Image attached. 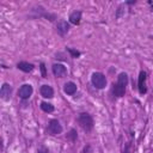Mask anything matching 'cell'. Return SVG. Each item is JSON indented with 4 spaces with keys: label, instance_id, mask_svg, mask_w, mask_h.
<instances>
[{
    "label": "cell",
    "instance_id": "9c48e42d",
    "mask_svg": "<svg viewBox=\"0 0 153 153\" xmlns=\"http://www.w3.org/2000/svg\"><path fill=\"white\" fill-rule=\"evenodd\" d=\"M56 30H57L59 35L63 36V35H66V33L68 32V30H69V24H68L66 20L61 19V20H59V23H57V25H56Z\"/></svg>",
    "mask_w": 153,
    "mask_h": 153
},
{
    "label": "cell",
    "instance_id": "52a82bcc",
    "mask_svg": "<svg viewBox=\"0 0 153 153\" xmlns=\"http://www.w3.org/2000/svg\"><path fill=\"white\" fill-rule=\"evenodd\" d=\"M11 94H12V86L7 82H4L1 85V88H0V96L4 100H8L11 98Z\"/></svg>",
    "mask_w": 153,
    "mask_h": 153
},
{
    "label": "cell",
    "instance_id": "5bb4252c",
    "mask_svg": "<svg viewBox=\"0 0 153 153\" xmlns=\"http://www.w3.org/2000/svg\"><path fill=\"white\" fill-rule=\"evenodd\" d=\"M39 106H41V109H42L44 112H53V111H54V105H53V104H50V103L42 102Z\"/></svg>",
    "mask_w": 153,
    "mask_h": 153
},
{
    "label": "cell",
    "instance_id": "8992f818",
    "mask_svg": "<svg viewBox=\"0 0 153 153\" xmlns=\"http://www.w3.org/2000/svg\"><path fill=\"white\" fill-rule=\"evenodd\" d=\"M32 86L30 85V84H24V85H22L20 86V88L18 90V96H19V98H22V99H29L30 98V96L32 94Z\"/></svg>",
    "mask_w": 153,
    "mask_h": 153
},
{
    "label": "cell",
    "instance_id": "e0dca14e",
    "mask_svg": "<svg viewBox=\"0 0 153 153\" xmlns=\"http://www.w3.org/2000/svg\"><path fill=\"white\" fill-rule=\"evenodd\" d=\"M39 69H41L42 78H47V68H45L44 62H41V65H39Z\"/></svg>",
    "mask_w": 153,
    "mask_h": 153
},
{
    "label": "cell",
    "instance_id": "7c38bea8",
    "mask_svg": "<svg viewBox=\"0 0 153 153\" xmlns=\"http://www.w3.org/2000/svg\"><path fill=\"white\" fill-rule=\"evenodd\" d=\"M81 20V11H74L69 14V23L73 25H79Z\"/></svg>",
    "mask_w": 153,
    "mask_h": 153
},
{
    "label": "cell",
    "instance_id": "6da1fadb",
    "mask_svg": "<svg viewBox=\"0 0 153 153\" xmlns=\"http://www.w3.org/2000/svg\"><path fill=\"white\" fill-rule=\"evenodd\" d=\"M127 85H128V74L122 72L118 74L117 76V81L116 84H114V87H112V93L114 96L121 98L124 96L126 93V88H127Z\"/></svg>",
    "mask_w": 153,
    "mask_h": 153
},
{
    "label": "cell",
    "instance_id": "5b68a950",
    "mask_svg": "<svg viewBox=\"0 0 153 153\" xmlns=\"http://www.w3.org/2000/svg\"><path fill=\"white\" fill-rule=\"evenodd\" d=\"M146 79H147V73L145 71H141L139 74V79H137V88H139V92L141 94H145L147 92Z\"/></svg>",
    "mask_w": 153,
    "mask_h": 153
},
{
    "label": "cell",
    "instance_id": "2e32d148",
    "mask_svg": "<svg viewBox=\"0 0 153 153\" xmlns=\"http://www.w3.org/2000/svg\"><path fill=\"white\" fill-rule=\"evenodd\" d=\"M67 51L71 54V56L72 57H74V59H76V57H79L80 55H81V53L79 51V50H76V49H73V48H67Z\"/></svg>",
    "mask_w": 153,
    "mask_h": 153
},
{
    "label": "cell",
    "instance_id": "ba28073f",
    "mask_svg": "<svg viewBox=\"0 0 153 153\" xmlns=\"http://www.w3.org/2000/svg\"><path fill=\"white\" fill-rule=\"evenodd\" d=\"M51 69H53V74H54L55 76H57V78H61V76L65 75L66 72H67V68H66L63 65H61V63H55V65H53Z\"/></svg>",
    "mask_w": 153,
    "mask_h": 153
},
{
    "label": "cell",
    "instance_id": "7a4b0ae2",
    "mask_svg": "<svg viewBox=\"0 0 153 153\" xmlns=\"http://www.w3.org/2000/svg\"><path fill=\"white\" fill-rule=\"evenodd\" d=\"M76 121H78L79 126H80L84 130L90 131V130L93 129V118H92V116H91L90 114H87V112H80V114L78 115Z\"/></svg>",
    "mask_w": 153,
    "mask_h": 153
},
{
    "label": "cell",
    "instance_id": "9a60e30c",
    "mask_svg": "<svg viewBox=\"0 0 153 153\" xmlns=\"http://www.w3.org/2000/svg\"><path fill=\"white\" fill-rule=\"evenodd\" d=\"M67 139L74 142V141L78 139V134H76V130H75V129H71V130H69V133L67 134Z\"/></svg>",
    "mask_w": 153,
    "mask_h": 153
},
{
    "label": "cell",
    "instance_id": "d6986e66",
    "mask_svg": "<svg viewBox=\"0 0 153 153\" xmlns=\"http://www.w3.org/2000/svg\"><path fill=\"white\" fill-rule=\"evenodd\" d=\"M82 153H92V148H91V146H90V145H86V147L84 148Z\"/></svg>",
    "mask_w": 153,
    "mask_h": 153
},
{
    "label": "cell",
    "instance_id": "ac0fdd59",
    "mask_svg": "<svg viewBox=\"0 0 153 153\" xmlns=\"http://www.w3.org/2000/svg\"><path fill=\"white\" fill-rule=\"evenodd\" d=\"M37 153H49V149L45 147V146H41L37 151Z\"/></svg>",
    "mask_w": 153,
    "mask_h": 153
},
{
    "label": "cell",
    "instance_id": "7402d4cb",
    "mask_svg": "<svg viewBox=\"0 0 153 153\" xmlns=\"http://www.w3.org/2000/svg\"><path fill=\"white\" fill-rule=\"evenodd\" d=\"M152 11H153V4H152Z\"/></svg>",
    "mask_w": 153,
    "mask_h": 153
},
{
    "label": "cell",
    "instance_id": "4fadbf2b",
    "mask_svg": "<svg viewBox=\"0 0 153 153\" xmlns=\"http://www.w3.org/2000/svg\"><path fill=\"white\" fill-rule=\"evenodd\" d=\"M63 91H65V93L72 96V94H74V93L76 92V85H75L73 81H68V82L65 84V86H63Z\"/></svg>",
    "mask_w": 153,
    "mask_h": 153
},
{
    "label": "cell",
    "instance_id": "ffe728a7",
    "mask_svg": "<svg viewBox=\"0 0 153 153\" xmlns=\"http://www.w3.org/2000/svg\"><path fill=\"white\" fill-rule=\"evenodd\" d=\"M129 146H130V142H128V143H127L126 148L123 149V153H129Z\"/></svg>",
    "mask_w": 153,
    "mask_h": 153
},
{
    "label": "cell",
    "instance_id": "8fae6325",
    "mask_svg": "<svg viewBox=\"0 0 153 153\" xmlns=\"http://www.w3.org/2000/svg\"><path fill=\"white\" fill-rule=\"evenodd\" d=\"M39 92L43 98H53L54 97V90L49 85H42L39 88Z\"/></svg>",
    "mask_w": 153,
    "mask_h": 153
},
{
    "label": "cell",
    "instance_id": "30bf717a",
    "mask_svg": "<svg viewBox=\"0 0 153 153\" xmlns=\"http://www.w3.org/2000/svg\"><path fill=\"white\" fill-rule=\"evenodd\" d=\"M17 68H18L19 71L24 72V73H30V72H32V71H33L35 66H33L32 63H30V62L20 61V62H18V63H17Z\"/></svg>",
    "mask_w": 153,
    "mask_h": 153
},
{
    "label": "cell",
    "instance_id": "3957f363",
    "mask_svg": "<svg viewBox=\"0 0 153 153\" xmlns=\"http://www.w3.org/2000/svg\"><path fill=\"white\" fill-rule=\"evenodd\" d=\"M91 82L92 85L96 87V88H104L106 86V78L103 73L100 72H94L92 75H91Z\"/></svg>",
    "mask_w": 153,
    "mask_h": 153
},
{
    "label": "cell",
    "instance_id": "44dd1931",
    "mask_svg": "<svg viewBox=\"0 0 153 153\" xmlns=\"http://www.w3.org/2000/svg\"><path fill=\"white\" fill-rule=\"evenodd\" d=\"M135 2H136L135 0H131V1H127L126 4H128V5H133V4H135Z\"/></svg>",
    "mask_w": 153,
    "mask_h": 153
},
{
    "label": "cell",
    "instance_id": "277c9868",
    "mask_svg": "<svg viewBox=\"0 0 153 153\" xmlns=\"http://www.w3.org/2000/svg\"><path fill=\"white\" fill-rule=\"evenodd\" d=\"M48 131L50 135H59L62 133V126L60 124V122L55 118L50 120L49 123H48V127H47Z\"/></svg>",
    "mask_w": 153,
    "mask_h": 153
}]
</instances>
